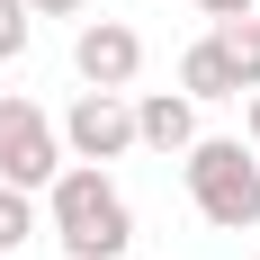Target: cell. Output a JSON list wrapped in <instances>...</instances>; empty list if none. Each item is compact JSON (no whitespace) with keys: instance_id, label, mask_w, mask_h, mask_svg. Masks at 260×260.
<instances>
[{"instance_id":"obj_1","label":"cell","mask_w":260,"mask_h":260,"mask_svg":"<svg viewBox=\"0 0 260 260\" xmlns=\"http://www.w3.org/2000/svg\"><path fill=\"white\" fill-rule=\"evenodd\" d=\"M45 234L63 242L72 260H126L135 207H126V188L108 180L99 161H63L54 188H45Z\"/></svg>"},{"instance_id":"obj_2","label":"cell","mask_w":260,"mask_h":260,"mask_svg":"<svg viewBox=\"0 0 260 260\" xmlns=\"http://www.w3.org/2000/svg\"><path fill=\"white\" fill-rule=\"evenodd\" d=\"M180 180H188V207L207 215L215 234H251L260 224V153H251V135H198L180 153Z\"/></svg>"},{"instance_id":"obj_3","label":"cell","mask_w":260,"mask_h":260,"mask_svg":"<svg viewBox=\"0 0 260 260\" xmlns=\"http://www.w3.org/2000/svg\"><path fill=\"white\" fill-rule=\"evenodd\" d=\"M63 161H72L63 153V117H45L27 90H0V180L9 188H54Z\"/></svg>"},{"instance_id":"obj_4","label":"cell","mask_w":260,"mask_h":260,"mask_svg":"<svg viewBox=\"0 0 260 260\" xmlns=\"http://www.w3.org/2000/svg\"><path fill=\"white\" fill-rule=\"evenodd\" d=\"M63 153L72 161H126L135 153V99L126 90H81L72 108H63Z\"/></svg>"},{"instance_id":"obj_5","label":"cell","mask_w":260,"mask_h":260,"mask_svg":"<svg viewBox=\"0 0 260 260\" xmlns=\"http://www.w3.org/2000/svg\"><path fill=\"white\" fill-rule=\"evenodd\" d=\"M72 72H81V90H135L144 36H135L126 18H81L72 27Z\"/></svg>"},{"instance_id":"obj_6","label":"cell","mask_w":260,"mask_h":260,"mask_svg":"<svg viewBox=\"0 0 260 260\" xmlns=\"http://www.w3.org/2000/svg\"><path fill=\"white\" fill-rule=\"evenodd\" d=\"M135 144H144V153H188V144H198V99H188V90H144V99H135Z\"/></svg>"},{"instance_id":"obj_7","label":"cell","mask_w":260,"mask_h":260,"mask_svg":"<svg viewBox=\"0 0 260 260\" xmlns=\"http://www.w3.org/2000/svg\"><path fill=\"white\" fill-rule=\"evenodd\" d=\"M180 90H188L198 108H207V99H242V72H234V54L215 45V27H207V36L180 54Z\"/></svg>"},{"instance_id":"obj_8","label":"cell","mask_w":260,"mask_h":260,"mask_svg":"<svg viewBox=\"0 0 260 260\" xmlns=\"http://www.w3.org/2000/svg\"><path fill=\"white\" fill-rule=\"evenodd\" d=\"M215 45L234 54L242 90H260V18H215Z\"/></svg>"},{"instance_id":"obj_9","label":"cell","mask_w":260,"mask_h":260,"mask_svg":"<svg viewBox=\"0 0 260 260\" xmlns=\"http://www.w3.org/2000/svg\"><path fill=\"white\" fill-rule=\"evenodd\" d=\"M27 234H36V188H9V180H0V251H18Z\"/></svg>"},{"instance_id":"obj_10","label":"cell","mask_w":260,"mask_h":260,"mask_svg":"<svg viewBox=\"0 0 260 260\" xmlns=\"http://www.w3.org/2000/svg\"><path fill=\"white\" fill-rule=\"evenodd\" d=\"M27 36H36V9H27V0H0V63H18Z\"/></svg>"},{"instance_id":"obj_11","label":"cell","mask_w":260,"mask_h":260,"mask_svg":"<svg viewBox=\"0 0 260 260\" xmlns=\"http://www.w3.org/2000/svg\"><path fill=\"white\" fill-rule=\"evenodd\" d=\"M188 9H198V18H251L260 0H188Z\"/></svg>"},{"instance_id":"obj_12","label":"cell","mask_w":260,"mask_h":260,"mask_svg":"<svg viewBox=\"0 0 260 260\" xmlns=\"http://www.w3.org/2000/svg\"><path fill=\"white\" fill-rule=\"evenodd\" d=\"M27 9H36V18H81L90 0H27Z\"/></svg>"},{"instance_id":"obj_13","label":"cell","mask_w":260,"mask_h":260,"mask_svg":"<svg viewBox=\"0 0 260 260\" xmlns=\"http://www.w3.org/2000/svg\"><path fill=\"white\" fill-rule=\"evenodd\" d=\"M242 135H251V153H260V90H242Z\"/></svg>"},{"instance_id":"obj_14","label":"cell","mask_w":260,"mask_h":260,"mask_svg":"<svg viewBox=\"0 0 260 260\" xmlns=\"http://www.w3.org/2000/svg\"><path fill=\"white\" fill-rule=\"evenodd\" d=\"M0 260H9V251H0Z\"/></svg>"},{"instance_id":"obj_15","label":"cell","mask_w":260,"mask_h":260,"mask_svg":"<svg viewBox=\"0 0 260 260\" xmlns=\"http://www.w3.org/2000/svg\"><path fill=\"white\" fill-rule=\"evenodd\" d=\"M251 18H260V9H251Z\"/></svg>"},{"instance_id":"obj_16","label":"cell","mask_w":260,"mask_h":260,"mask_svg":"<svg viewBox=\"0 0 260 260\" xmlns=\"http://www.w3.org/2000/svg\"><path fill=\"white\" fill-rule=\"evenodd\" d=\"M251 260H260V251H251Z\"/></svg>"}]
</instances>
